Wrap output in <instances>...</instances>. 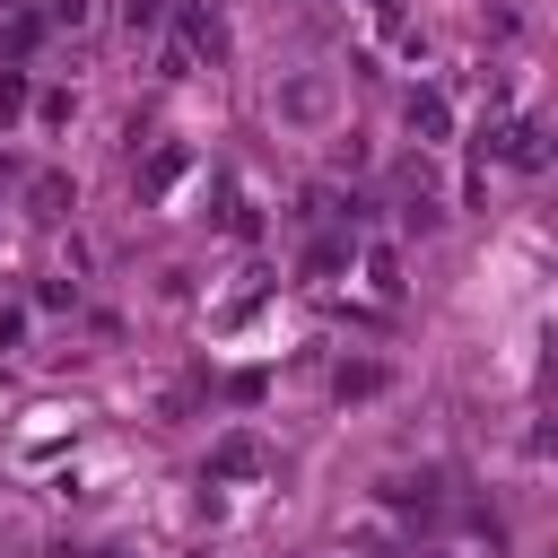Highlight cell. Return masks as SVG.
I'll use <instances>...</instances> for the list:
<instances>
[{
	"label": "cell",
	"instance_id": "6da1fadb",
	"mask_svg": "<svg viewBox=\"0 0 558 558\" xmlns=\"http://www.w3.org/2000/svg\"><path fill=\"white\" fill-rule=\"evenodd\" d=\"M157 17H166V0H131V9H122V26H131V35H157Z\"/></svg>",
	"mask_w": 558,
	"mask_h": 558
}]
</instances>
